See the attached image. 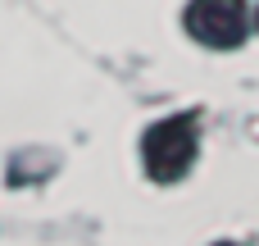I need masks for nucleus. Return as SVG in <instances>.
<instances>
[{
	"mask_svg": "<svg viewBox=\"0 0 259 246\" xmlns=\"http://www.w3.org/2000/svg\"><path fill=\"white\" fill-rule=\"evenodd\" d=\"M141 155H146V169L155 183H178L196 160V123L187 114L155 123L141 142Z\"/></svg>",
	"mask_w": 259,
	"mask_h": 246,
	"instance_id": "nucleus-1",
	"label": "nucleus"
},
{
	"mask_svg": "<svg viewBox=\"0 0 259 246\" xmlns=\"http://www.w3.org/2000/svg\"><path fill=\"white\" fill-rule=\"evenodd\" d=\"M246 0H191L187 5V32L205 46H237L246 37Z\"/></svg>",
	"mask_w": 259,
	"mask_h": 246,
	"instance_id": "nucleus-2",
	"label": "nucleus"
},
{
	"mask_svg": "<svg viewBox=\"0 0 259 246\" xmlns=\"http://www.w3.org/2000/svg\"><path fill=\"white\" fill-rule=\"evenodd\" d=\"M219 246H232V242H219Z\"/></svg>",
	"mask_w": 259,
	"mask_h": 246,
	"instance_id": "nucleus-3",
	"label": "nucleus"
}]
</instances>
